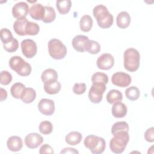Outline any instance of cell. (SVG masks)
<instances>
[{
    "label": "cell",
    "instance_id": "6da1fadb",
    "mask_svg": "<svg viewBox=\"0 0 154 154\" xmlns=\"http://www.w3.org/2000/svg\"><path fill=\"white\" fill-rule=\"evenodd\" d=\"M93 13L97 25L100 28H108L112 26L114 22L113 16L104 5L99 4L95 6L93 10Z\"/></svg>",
    "mask_w": 154,
    "mask_h": 154
},
{
    "label": "cell",
    "instance_id": "7a4b0ae2",
    "mask_svg": "<svg viewBox=\"0 0 154 154\" xmlns=\"http://www.w3.org/2000/svg\"><path fill=\"white\" fill-rule=\"evenodd\" d=\"M109 141V148L114 153H122L125 150L129 141L128 132L120 131L113 134Z\"/></svg>",
    "mask_w": 154,
    "mask_h": 154
},
{
    "label": "cell",
    "instance_id": "3957f363",
    "mask_svg": "<svg viewBox=\"0 0 154 154\" xmlns=\"http://www.w3.org/2000/svg\"><path fill=\"white\" fill-rule=\"evenodd\" d=\"M124 67L129 72L137 70L140 64V55L139 52L133 48L125 50L123 55Z\"/></svg>",
    "mask_w": 154,
    "mask_h": 154
},
{
    "label": "cell",
    "instance_id": "277c9868",
    "mask_svg": "<svg viewBox=\"0 0 154 154\" xmlns=\"http://www.w3.org/2000/svg\"><path fill=\"white\" fill-rule=\"evenodd\" d=\"M84 144L85 147L88 149L93 154H100L103 153L106 146L104 138L94 135L87 136L84 139Z\"/></svg>",
    "mask_w": 154,
    "mask_h": 154
},
{
    "label": "cell",
    "instance_id": "5b68a950",
    "mask_svg": "<svg viewBox=\"0 0 154 154\" xmlns=\"http://www.w3.org/2000/svg\"><path fill=\"white\" fill-rule=\"evenodd\" d=\"M9 66L13 70L22 76H28L32 70L30 64L19 56L11 57L9 60Z\"/></svg>",
    "mask_w": 154,
    "mask_h": 154
},
{
    "label": "cell",
    "instance_id": "8992f818",
    "mask_svg": "<svg viewBox=\"0 0 154 154\" xmlns=\"http://www.w3.org/2000/svg\"><path fill=\"white\" fill-rule=\"evenodd\" d=\"M48 48L50 56L54 59H63L67 54L66 46L58 39H51L48 43Z\"/></svg>",
    "mask_w": 154,
    "mask_h": 154
},
{
    "label": "cell",
    "instance_id": "52a82bcc",
    "mask_svg": "<svg viewBox=\"0 0 154 154\" xmlns=\"http://www.w3.org/2000/svg\"><path fill=\"white\" fill-rule=\"evenodd\" d=\"M105 85L103 83H93L88 91V97L92 103H99L101 102L103 94L106 89Z\"/></svg>",
    "mask_w": 154,
    "mask_h": 154
},
{
    "label": "cell",
    "instance_id": "ba28073f",
    "mask_svg": "<svg viewBox=\"0 0 154 154\" xmlns=\"http://www.w3.org/2000/svg\"><path fill=\"white\" fill-rule=\"evenodd\" d=\"M21 49L22 54L28 58L34 57L37 53V48L36 43L31 39H25L21 42Z\"/></svg>",
    "mask_w": 154,
    "mask_h": 154
},
{
    "label": "cell",
    "instance_id": "9c48e42d",
    "mask_svg": "<svg viewBox=\"0 0 154 154\" xmlns=\"http://www.w3.org/2000/svg\"><path fill=\"white\" fill-rule=\"evenodd\" d=\"M131 76L123 72H117L114 73L111 77L112 83L116 86L120 87H128L131 83Z\"/></svg>",
    "mask_w": 154,
    "mask_h": 154
},
{
    "label": "cell",
    "instance_id": "30bf717a",
    "mask_svg": "<svg viewBox=\"0 0 154 154\" xmlns=\"http://www.w3.org/2000/svg\"><path fill=\"white\" fill-rule=\"evenodd\" d=\"M96 64L99 69L109 70L114 64V58L110 54L105 53L97 58Z\"/></svg>",
    "mask_w": 154,
    "mask_h": 154
},
{
    "label": "cell",
    "instance_id": "8fae6325",
    "mask_svg": "<svg viewBox=\"0 0 154 154\" xmlns=\"http://www.w3.org/2000/svg\"><path fill=\"white\" fill-rule=\"evenodd\" d=\"M38 111L45 116H51L55 111V103L49 99H42L38 103Z\"/></svg>",
    "mask_w": 154,
    "mask_h": 154
},
{
    "label": "cell",
    "instance_id": "7c38bea8",
    "mask_svg": "<svg viewBox=\"0 0 154 154\" xmlns=\"http://www.w3.org/2000/svg\"><path fill=\"white\" fill-rule=\"evenodd\" d=\"M29 6L25 2H19L13 5L12 14L17 19L25 18L29 13Z\"/></svg>",
    "mask_w": 154,
    "mask_h": 154
},
{
    "label": "cell",
    "instance_id": "4fadbf2b",
    "mask_svg": "<svg viewBox=\"0 0 154 154\" xmlns=\"http://www.w3.org/2000/svg\"><path fill=\"white\" fill-rule=\"evenodd\" d=\"M43 142V138L38 133L28 134L25 138V144L29 149H36Z\"/></svg>",
    "mask_w": 154,
    "mask_h": 154
},
{
    "label": "cell",
    "instance_id": "5bb4252c",
    "mask_svg": "<svg viewBox=\"0 0 154 154\" xmlns=\"http://www.w3.org/2000/svg\"><path fill=\"white\" fill-rule=\"evenodd\" d=\"M88 40V37L86 35H77L72 39V46L78 52H84L85 51L86 44Z\"/></svg>",
    "mask_w": 154,
    "mask_h": 154
},
{
    "label": "cell",
    "instance_id": "9a60e30c",
    "mask_svg": "<svg viewBox=\"0 0 154 154\" xmlns=\"http://www.w3.org/2000/svg\"><path fill=\"white\" fill-rule=\"evenodd\" d=\"M45 6L40 3L33 4L29 10L30 16L37 20H43L45 16Z\"/></svg>",
    "mask_w": 154,
    "mask_h": 154
},
{
    "label": "cell",
    "instance_id": "2e32d148",
    "mask_svg": "<svg viewBox=\"0 0 154 154\" xmlns=\"http://www.w3.org/2000/svg\"><path fill=\"white\" fill-rule=\"evenodd\" d=\"M7 146L8 149L12 152H18L22 148V140L19 136H11L9 137L7 141Z\"/></svg>",
    "mask_w": 154,
    "mask_h": 154
},
{
    "label": "cell",
    "instance_id": "e0dca14e",
    "mask_svg": "<svg viewBox=\"0 0 154 154\" xmlns=\"http://www.w3.org/2000/svg\"><path fill=\"white\" fill-rule=\"evenodd\" d=\"M128 109L125 103L119 101L114 103L112 108L111 112L112 116L116 118H123L127 114Z\"/></svg>",
    "mask_w": 154,
    "mask_h": 154
},
{
    "label": "cell",
    "instance_id": "ac0fdd59",
    "mask_svg": "<svg viewBox=\"0 0 154 154\" xmlns=\"http://www.w3.org/2000/svg\"><path fill=\"white\" fill-rule=\"evenodd\" d=\"M131 16L129 14L125 11H121L118 14L116 17V23L118 27L122 29L127 28L131 23Z\"/></svg>",
    "mask_w": 154,
    "mask_h": 154
},
{
    "label": "cell",
    "instance_id": "d6986e66",
    "mask_svg": "<svg viewBox=\"0 0 154 154\" xmlns=\"http://www.w3.org/2000/svg\"><path fill=\"white\" fill-rule=\"evenodd\" d=\"M28 22V20L26 17L17 19L13 23V29L14 32L19 35H25L26 26Z\"/></svg>",
    "mask_w": 154,
    "mask_h": 154
},
{
    "label": "cell",
    "instance_id": "ffe728a7",
    "mask_svg": "<svg viewBox=\"0 0 154 154\" xmlns=\"http://www.w3.org/2000/svg\"><path fill=\"white\" fill-rule=\"evenodd\" d=\"M41 79L44 84L57 81L58 73L57 71L53 69H47L42 72Z\"/></svg>",
    "mask_w": 154,
    "mask_h": 154
},
{
    "label": "cell",
    "instance_id": "44dd1931",
    "mask_svg": "<svg viewBox=\"0 0 154 154\" xmlns=\"http://www.w3.org/2000/svg\"><path fill=\"white\" fill-rule=\"evenodd\" d=\"M82 139V134L77 131H72L66 135V142L71 146L78 144Z\"/></svg>",
    "mask_w": 154,
    "mask_h": 154
},
{
    "label": "cell",
    "instance_id": "7402d4cb",
    "mask_svg": "<svg viewBox=\"0 0 154 154\" xmlns=\"http://www.w3.org/2000/svg\"><path fill=\"white\" fill-rule=\"evenodd\" d=\"M61 88V85L58 81L44 84V90L49 94H55L60 91Z\"/></svg>",
    "mask_w": 154,
    "mask_h": 154
},
{
    "label": "cell",
    "instance_id": "603a6c76",
    "mask_svg": "<svg viewBox=\"0 0 154 154\" xmlns=\"http://www.w3.org/2000/svg\"><path fill=\"white\" fill-rule=\"evenodd\" d=\"M35 97L36 92L35 90L31 87H26L21 96L20 99L25 103H30L35 100Z\"/></svg>",
    "mask_w": 154,
    "mask_h": 154
},
{
    "label": "cell",
    "instance_id": "cb8c5ba5",
    "mask_svg": "<svg viewBox=\"0 0 154 154\" xmlns=\"http://www.w3.org/2000/svg\"><path fill=\"white\" fill-rule=\"evenodd\" d=\"M93 26V19L88 14H85L80 19L79 27L81 31L84 32H88L91 30Z\"/></svg>",
    "mask_w": 154,
    "mask_h": 154
},
{
    "label": "cell",
    "instance_id": "d4e9b609",
    "mask_svg": "<svg viewBox=\"0 0 154 154\" xmlns=\"http://www.w3.org/2000/svg\"><path fill=\"white\" fill-rule=\"evenodd\" d=\"M122 99V93L118 90H111L106 94V100L109 103H114L116 102L121 101Z\"/></svg>",
    "mask_w": 154,
    "mask_h": 154
},
{
    "label": "cell",
    "instance_id": "484cf974",
    "mask_svg": "<svg viewBox=\"0 0 154 154\" xmlns=\"http://www.w3.org/2000/svg\"><path fill=\"white\" fill-rule=\"evenodd\" d=\"M72 2L70 0H62L56 1V7L61 14H66L70 11Z\"/></svg>",
    "mask_w": 154,
    "mask_h": 154
},
{
    "label": "cell",
    "instance_id": "4316f807",
    "mask_svg": "<svg viewBox=\"0 0 154 154\" xmlns=\"http://www.w3.org/2000/svg\"><path fill=\"white\" fill-rule=\"evenodd\" d=\"M26 87L24 84L20 82L14 83L10 88V93L11 96L16 99H20L21 96L25 89Z\"/></svg>",
    "mask_w": 154,
    "mask_h": 154
},
{
    "label": "cell",
    "instance_id": "83f0119b",
    "mask_svg": "<svg viewBox=\"0 0 154 154\" xmlns=\"http://www.w3.org/2000/svg\"><path fill=\"white\" fill-rule=\"evenodd\" d=\"M126 97L131 100H137L140 95V91L139 89L135 86H131L127 88L125 91Z\"/></svg>",
    "mask_w": 154,
    "mask_h": 154
},
{
    "label": "cell",
    "instance_id": "f1b7e54d",
    "mask_svg": "<svg viewBox=\"0 0 154 154\" xmlns=\"http://www.w3.org/2000/svg\"><path fill=\"white\" fill-rule=\"evenodd\" d=\"M100 51V46L99 43L94 40H88L85 46V51L91 54H96Z\"/></svg>",
    "mask_w": 154,
    "mask_h": 154
},
{
    "label": "cell",
    "instance_id": "f546056e",
    "mask_svg": "<svg viewBox=\"0 0 154 154\" xmlns=\"http://www.w3.org/2000/svg\"><path fill=\"white\" fill-rule=\"evenodd\" d=\"M45 16L43 22L45 23H51L53 22L56 17V13L52 7L45 6Z\"/></svg>",
    "mask_w": 154,
    "mask_h": 154
},
{
    "label": "cell",
    "instance_id": "4dcf8cb0",
    "mask_svg": "<svg viewBox=\"0 0 154 154\" xmlns=\"http://www.w3.org/2000/svg\"><path fill=\"white\" fill-rule=\"evenodd\" d=\"M120 131H129V125L126 122H117L113 124L111 128V133L114 134Z\"/></svg>",
    "mask_w": 154,
    "mask_h": 154
},
{
    "label": "cell",
    "instance_id": "1f68e13d",
    "mask_svg": "<svg viewBox=\"0 0 154 154\" xmlns=\"http://www.w3.org/2000/svg\"><path fill=\"white\" fill-rule=\"evenodd\" d=\"M91 82L93 83L99 82L106 84L108 82V76L106 74L97 72L94 73L91 76Z\"/></svg>",
    "mask_w": 154,
    "mask_h": 154
},
{
    "label": "cell",
    "instance_id": "d6a6232c",
    "mask_svg": "<svg viewBox=\"0 0 154 154\" xmlns=\"http://www.w3.org/2000/svg\"><path fill=\"white\" fill-rule=\"evenodd\" d=\"M38 129L40 133L44 135H48L52 132L53 130V125L52 123L49 121L44 120L40 122Z\"/></svg>",
    "mask_w": 154,
    "mask_h": 154
},
{
    "label": "cell",
    "instance_id": "836d02e7",
    "mask_svg": "<svg viewBox=\"0 0 154 154\" xmlns=\"http://www.w3.org/2000/svg\"><path fill=\"white\" fill-rule=\"evenodd\" d=\"M40 31V26L39 25L33 22H28L25 29L26 35H35Z\"/></svg>",
    "mask_w": 154,
    "mask_h": 154
},
{
    "label": "cell",
    "instance_id": "e575fe53",
    "mask_svg": "<svg viewBox=\"0 0 154 154\" xmlns=\"http://www.w3.org/2000/svg\"><path fill=\"white\" fill-rule=\"evenodd\" d=\"M4 49L10 53L16 51L19 48V42L15 38H13L9 42L7 43H3Z\"/></svg>",
    "mask_w": 154,
    "mask_h": 154
},
{
    "label": "cell",
    "instance_id": "d590c367",
    "mask_svg": "<svg viewBox=\"0 0 154 154\" xmlns=\"http://www.w3.org/2000/svg\"><path fill=\"white\" fill-rule=\"evenodd\" d=\"M1 40L3 43H7L9 42L13 38V34L10 30L7 28H2L0 31Z\"/></svg>",
    "mask_w": 154,
    "mask_h": 154
},
{
    "label": "cell",
    "instance_id": "8d00e7d4",
    "mask_svg": "<svg viewBox=\"0 0 154 154\" xmlns=\"http://www.w3.org/2000/svg\"><path fill=\"white\" fill-rule=\"evenodd\" d=\"M1 78V84L2 85H8L12 81V75L11 74L6 70H2L1 72L0 75Z\"/></svg>",
    "mask_w": 154,
    "mask_h": 154
},
{
    "label": "cell",
    "instance_id": "74e56055",
    "mask_svg": "<svg viewBox=\"0 0 154 154\" xmlns=\"http://www.w3.org/2000/svg\"><path fill=\"white\" fill-rule=\"evenodd\" d=\"M86 90V85L85 83H75L73 87V91L76 94H82Z\"/></svg>",
    "mask_w": 154,
    "mask_h": 154
},
{
    "label": "cell",
    "instance_id": "f35d334b",
    "mask_svg": "<svg viewBox=\"0 0 154 154\" xmlns=\"http://www.w3.org/2000/svg\"><path fill=\"white\" fill-rule=\"evenodd\" d=\"M145 140L150 143H152L154 141V128L151 127L147 129L144 132Z\"/></svg>",
    "mask_w": 154,
    "mask_h": 154
},
{
    "label": "cell",
    "instance_id": "ab89813d",
    "mask_svg": "<svg viewBox=\"0 0 154 154\" xmlns=\"http://www.w3.org/2000/svg\"><path fill=\"white\" fill-rule=\"evenodd\" d=\"M54 150L52 147L48 144H43L39 150V153L40 154H44V153H54Z\"/></svg>",
    "mask_w": 154,
    "mask_h": 154
},
{
    "label": "cell",
    "instance_id": "60d3db41",
    "mask_svg": "<svg viewBox=\"0 0 154 154\" xmlns=\"http://www.w3.org/2000/svg\"><path fill=\"white\" fill-rule=\"evenodd\" d=\"M60 153H79V152L74 148L66 147L63 149Z\"/></svg>",
    "mask_w": 154,
    "mask_h": 154
},
{
    "label": "cell",
    "instance_id": "b9f144b4",
    "mask_svg": "<svg viewBox=\"0 0 154 154\" xmlns=\"http://www.w3.org/2000/svg\"><path fill=\"white\" fill-rule=\"evenodd\" d=\"M1 101L2 102L7 97V92L3 88H1Z\"/></svg>",
    "mask_w": 154,
    "mask_h": 154
}]
</instances>
